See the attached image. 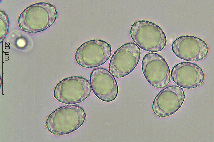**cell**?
<instances>
[{"mask_svg": "<svg viewBox=\"0 0 214 142\" xmlns=\"http://www.w3.org/2000/svg\"><path fill=\"white\" fill-rule=\"evenodd\" d=\"M86 117L84 109L79 105L61 106L49 115L46 123V128L53 134H68L79 128Z\"/></svg>", "mask_w": 214, "mask_h": 142, "instance_id": "6da1fadb", "label": "cell"}, {"mask_svg": "<svg viewBox=\"0 0 214 142\" xmlns=\"http://www.w3.org/2000/svg\"><path fill=\"white\" fill-rule=\"evenodd\" d=\"M130 34L135 44L148 51H161L166 45L167 38L164 31L159 26L148 20L135 22L131 26Z\"/></svg>", "mask_w": 214, "mask_h": 142, "instance_id": "7a4b0ae2", "label": "cell"}, {"mask_svg": "<svg viewBox=\"0 0 214 142\" xmlns=\"http://www.w3.org/2000/svg\"><path fill=\"white\" fill-rule=\"evenodd\" d=\"M89 81L79 76L64 78L56 85L54 96L59 102L73 105L80 103L88 98L91 91Z\"/></svg>", "mask_w": 214, "mask_h": 142, "instance_id": "3957f363", "label": "cell"}, {"mask_svg": "<svg viewBox=\"0 0 214 142\" xmlns=\"http://www.w3.org/2000/svg\"><path fill=\"white\" fill-rule=\"evenodd\" d=\"M111 53L110 44L101 40L94 39L80 46L75 53V59L83 67L94 68L105 64L110 58Z\"/></svg>", "mask_w": 214, "mask_h": 142, "instance_id": "277c9868", "label": "cell"}, {"mask_svg": "<svg viewBox=\"0 0 214 142\" xmlns=\"http://www.w3.org/2000/svg\"><path fill=\"white\" fill-rule=\"evenodd\" d=\"M140 55V48L135 43L129 42L124 44L112 55L109 64V72L117 78L127 75L137 66Z\"/></svg>", "mask_w": 214, "mask_h": 142, "instance_id": "5b68a950", "label": "cell"}, {"mask_svg": "<svg viewBox=\"0 0 214 142\" xmlns=\"http://www.w3.org/2000/svg\"><path fill=\"white\" fill-rule=\"evenodd\" d=\"M142 73L147 81L157 88L165 87L171 81L169 66L164 58L154 52L146 54L142 62Z\"/></svg>", "mask_w": 214, "mask_h": 142, "instance_id": "8992f818", "label": "cell"}, {"mask_svg": "<svg viewBox=\"0 0 214 142\" xmlns=\"http://www.w3.org/2000/svg\"><path fill=\"white\" fill-rule=\"evenodd\" d=\"M186 94L179 86L172 85L161 90L155 97L152 109L160 117H166L175 113L184 102Z\"/></svg>", "mask_w": 214, "mask_h": 142, "instance_id": "52a82bcc", "label": "cell"}, {"mask_svg": "<svg viewBox=\"0 0 214 142\" xmlns=\"http://www.w3.org/2000/svg\"><path fill=\"white\" fill-rule=\"evenodd\" d=\"M173 53L180 59L189 61H196L205 58L209 52L207 44L202 39L196 36H180L173 42Z\"/></svg>", "mask_w": 214, "mask_h": 142, "instance_id": "ba28073f", "label": "cell"}, {"mask_svg": "<svg viewBox=\"0 0 214 142\" xmlns=\"http://www.w3.org/2000/svg\"><path fill=\"white\" fill-rule=\"evenodd\" d=\"M90 86L95 95L101 100L109 102L117 97L118 92L117 82L114 76L106 69H94L90 77Z\"/></svg>", "mask_w": 214, "mask_h": 142, "instance_id": "9c48e42d", "label": "cell"}, {"mask_svg": "<svg viewBox=\"0 0 214 142\" xmlns=\"http://www.w3.org/2000/svg\"><path fill=\"white\" fill-rule=\"evenodd\" d=\"M173 81L180 87L187 89L195 88L203 83L205 74L196 64L181 62L175 65L171 71Z\"/></svg>", "mask_w": 214, "mask_h": 142, "instance_id": "30bf717a", "label": "cell"}]
</instances>
